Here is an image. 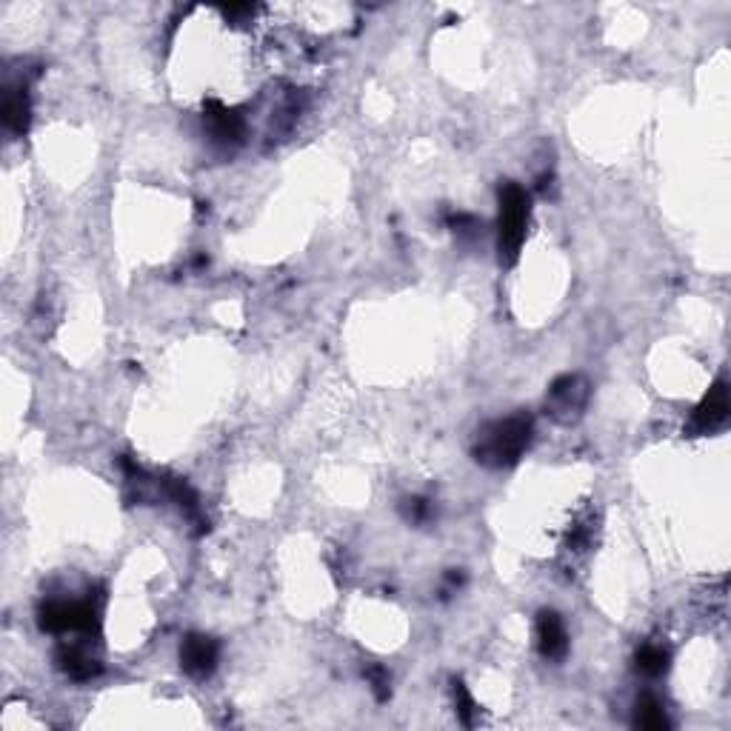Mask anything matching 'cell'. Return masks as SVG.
Listing matches in <instances>:
<instances>
[{"instance_id": "1", "label": "cell", "mask_w": 731, "mask_h": 731, "mask_svg": "<svg viewBox=\"0 0 731 731\" xmlns=\"http://www.w3.org/2000/svg\"><path fill=\"white\" fill-rule=\"evenodd\" d=\"M534 423L529 415H509L492 420L480 429L475 443V460L489 469H509L529 449Z\"/></svg>"}, {"instance_id": "2", "label": "cell", "mask_w": 731, "mask_h": 731, "mask_svg": "<svg viewBox=\"0 0 731 731\" xmlns=\"http://www.w3.org/2000/svg\"><path fill=\"white\" fill-rule=\"evenodd\" d=\"M500 260L514 263L520 255V246L526 240V226H529V212H532V198L523 186L517 183H503L500 186Z\"/></svg>"}, {"instance_id": "3", "label": "cell", "mask_w": 731, "mask_h": 731, "mask_svg": "<svg viewBox=\"0 0 731 731\" xmlns=\"http://www.w3.org/2000/svg\"><path fill=\"white\" fill-rule=\"evenodd\" d=\"M43 632L92 634L98 629V606L92 600H49L38 612Z\"/></svg>"}, {"instance_id": "4", "label": "cell", "mask_w": 731, "mask_h": 731, "mask_svg": "<svg viewBox=\"0 0 731 731\" xmlns=\"http://www.w3.org/2000/svg\"><path fill=\"white\" fill-rule=\"evenodd\" d=\"M589 383L580 375L557 377L546 397V409L557 423H574L589 406Z\"/></svg>"}, {"instance_id": "5", "label": "cell", "mask_w": 731, "mask_h": 731, "mask_svg": "<svg viewBox=\"0 0 731 731\" xmlns=\"http://www.w3.org/2000/svg\"><path fill=\"white\" fill-rule=\"evenodd\" d=\"M729 420V389L723 380H717L709 395L703 397V403L697 406L686 423V435H714L717 429H723Z\"/></svg>"}, {"instance_id": "6", "label": "cell", "mask_w": 731, "mask_h": 731, "mask_svg": "<svg viewBox=\"0 0 731 731\" xmlns=\"http://www.w3.org/2000/svg\"><path fill=\"white\" fill-rule=\"evenodd\" d=\"M218 643L206 634H189L180 646V666L189 677H209L218 666Z\"/></svg>"}, {"instance_id": "7", "label": "cell", "mask_w": 731, "mask_h": 731, "mask_svg": "<svg viewBox=\"0 0 731 731\" xmlns=\"http://www.w3.org/2000/svg\"><path fill=\"white\" fill-rule=\"evenodd\" d=\"M206 129L220 146H235L246 135V120L240 112L223 106V103H209L206 106Z\"/></svg>"}, {"instance_id": "8", "label": "cell", "mask_w": 731, "mask_h": 731, "mask_svg": "<svg viewBox=\"0 0 731 731\" xmlns=\"http://www.w3.org/2000/svg\"><path fill=\"white\" fill-rule=\"evenodd\" d=\"M537 646L540 654L549 660H560L569 652V634L557 612H540L537 617Z\"/></svg>"}, {"instance_id": "9", "label": "cell", "mask_w": 731, "mask_h": 731, "mask_svg": "<svg viewBox=\"0 0 731 731\" xmlns=\"http://www.w3.org/2000/svg\"><path fill=\"white\" fill-rule=\"evenodd\" d=\"M58 666L72 680H92L100 674V660L83 643H63L58 649Z\"/></svg>"}, {"instance_id": "10", "label": "cell", "mask_w": 731, "mask_h": 731, "mask_svg": "<svg viewBox=\"0 0 731 731\" xmlns=\"http://www.w3.org/2000/svg\"><path fill=\"white\" fill-rule=\"evenodd\" d=\"M29 120H32V103H29L26 83L9 86L3 95V126L12 135H23L29 129Z\"/></svg>"}, {"instance_id": "11", "label": "cell", "mask_w": 731, "mask_h": 731, "mask_svg": "<svg viewBox=\"0 0 731 731\" xmlns=\"http://www.w3.org/2000/svg\"><path fill=\"white\" fill-rule=\"evenodd\" d=\"M634 726H637V729H646V731L669 729L666 709H663V703H660L654 694H646V697H640V700H637V709H634Z\"/></svg>"}, {"instance_id": "12", "label": "cell", "mask_w": 731, "mask_h": 731, "mask_svg": "<svg viewBox=\"0 0 731 731\" xmlns=\"http://www.w3.org/2000/svg\"><path fill=\"white\" fill-rule=\"evenodd\" d=\"M669 669V652L663 646H654L646 643L640 652H637V672L646 674V677H660V674Z\"/></svg>"}, {"instance_id": "13", "label": "cell", "mask_w": 731, "mask_h": 731, "mask_svg": "<svg viewBox=\"0 0 731 731\" xmlns=\"http://www.w3.org/2000/svg\"><path fill=\"white\" fill-rule=\"evenodd\" d=\"M455 706H457V717L463 726H475V714H477V703L475 697L469 694V689L455 680Z\"/></svg>"}, {"instance_id": "14", "label": "cell", "mask_w": 731, "mask_h": 731, "mask_svg": "<svg viewBox=\"0 0 731 731\" xmlns=\"http://www.w3.org/2000/svg\"><path fill=\"white\" fill-rule=\"evenodd\" d=\"M403 514H406V520H412V523H426V520L432 517V506H429V500H423V497H412V500L403 503Z\"/></svg>"}, {"instance_id": "15", "label": "cell", "mask_w": 731, "mask_h": 731, "mask_svg": "<svg viewBox=\"0 0 731 731\" xmlns=\"http://www.w3.org/2000/svg\"><path fill=\"white\" fill-rule=\"evenodd\" d=\"M366 677H369V683H372V692H375V697L380 700V703H386L389 700V674L383 672L380 666H372L369 672H366Z\"/></svg>"}]
</instances>
